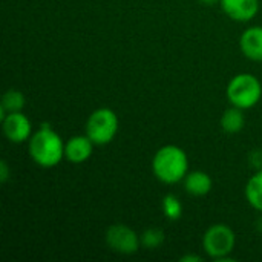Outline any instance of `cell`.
I'll list each match as a JSON object with an SVG mask.
<instances>
[{"mask_svg": "<svg viewBox=\"0 0 262 262\" xmlns=\"http://www.w3.org/2000/svg\"><path fill=\"white\" fill-rule=\"evenodd\" d=\"M28 152L37 166L52 169L64 158V141L51 126L43 124L31 135L28 141Z\"/></svg>", "mask_w": 262, "mask_h": 262, "instance_id": "1", "label": "cell"}, {"mask_svg": "<svg viewBox=\"0 0 262 262\" xmlns=\"http://www.w3.org/2000/svg\"><path fill=\"white\" fill-rule=\"evenodd\" d=\"M152 172L163 184L181 183L189 173V157L186 150L175 144L160 147L152 158Z\"/></svg>", "mask_w": 262, "mask_h": 262, "instance_id": "2", "label": "cell"}, {"mask_svg": "<svg viewBox=\"0 0 262 262\" xmlns=\"http://www.w3.org/2000/svg\"><path fill=\"white\" fill-rule=\"evenodd\" d=\"M227 100L232 106L241 107L244 111L255 107L262 97L261 81L249 72H243L230 78L226 89Z\"/></svg>", "mask_w": 262, "mask_h": 262, "instance_id": "3", "label": "cell"}, {"mask_svg": "<svg viewBox=\"0 0 262 262\" xmlns=\"http://www.w3.org/2000/svg\"><path fill=\"white\" fill-rule=\"evenodd\" d=\"M118 117L109 107L95 109L86 120L84 134L94 141L95 146H106L114 141L118 132Z\"/></svg>", "mask_w": 262, "mask_h": 262, "instance_id": "4", "label": "cell"}, {"mask_svg": "<svg viewBox=\"0 0 262 262\" xmlns=\"http://www.w3.org/2000/svg\"><path fill=\"white\" fill-rule=\"evenodd\" d=\"M236 246V235L227 224H213L203 235V250L213 261L229 258Z\"/></svg>", "mask_w": 262, "mask_h": 262, "instance_id": "5", "label": "cell"}, {"mask_svg": "<svg viewBox=\"0 0 262 262\" xmlns=\"http://www.w3.org/2000/svg\"><path fill=\"white\" fill-rule=\"evenodd\" d=\"M106 246L118 255H134L141 247L140 235L126 224H114L107 227L104 235Z\"/></svg>", "mask_w": 262, "mask_h": 262, "instance_id": "6", "label": "cell"}, {"mask_svg": "<svg viewBox=\"0 0 262 262\" xmlns=\"http://www.w3.org/2000/svg\"><path fill=\"white\" fill-rule=\"evenodd\" d=\"M2 130L9 143L21 144L29 141L32 135V124L23 112H11L2 118Z\"/></svg>", "mask_w": 262, "mask_h": 262, "instance_id": "7", "label": "cell"}, {"mask_svg": "<svg viewBox=\"0 0 262 262\" xmlns=\"http://www.w3.org/2000/svg\"><path fill=\"white\" fill-rule=\"evenodd\" d=\"M94 146V141L86 134L74 135L64 143V160L72 164H81L91 158Z\"/></svg>", "mask_w": 262, "mask_h": 262, "instance_id": "8", "label": "cell"}, {"mask_svg": "<svg viewBox=\"0 0 262 262\" xmlns=\"http://www.w3.org/2000/svg\"><path fill=\"white\" fill-rule=\"evenodd\" d=\"M223 11L235 21H250L259 11V0H221Z\"/></svg>", "mask_w": 262, "mask_h": 262, "instance_id": "9", "label": "cell"}, {"mask_svg": "<svg viewBox=\"0 0 262 262\" xmlns=\"http://www.w3.org/2000/svg\"><path fill=\"white\" fill-rule=\"evenodd\" d=\"M239 48L244 57L262 61V26H250L239 37Z\"/></svg>", "mask_w": 262, "mask_h": 262, "instance_id": "10", "label": "cell"}, {"mask_svg": "<svg viewBox=\"0 0 262 262\" xmlns=\"http://www.w3.org/2000/svg\"><path fill=\"white\" fill-rule=\"evenodd\" d=\"M183 183H184L186 192L192 196H206L207 193H210L213 187L212 177L204 170L189 172L186 178L183 180Z\"/></svg>", "mask_w": 262, "mask_h": 262, "instance_id": "11", "label": "cell"}, {"mask_svg": "<svg viewBox=\"0 0 262 262\" xmlns=\"http://www.w3.org/2000/svg\"><path fill=\"white\" fill-rule=\"evenodd\" d=\"M220 124H221V129L226 134H232V135L233 134H239L244 129V124H246L244 109L236 107V106H230L221 115Z\"/></svg>", "mask_w": 262, "mask_h": 262, "instance_id": "12", "label": "cell"}, {"mask_svg": "<svg viewBox=\"0 0 262 262\" xmlns=\"http://www.w3.org/2000/svg\"><path fill=\"white\" fill-rule=\"evenodd\" d=\"M244 195L247 203L258 212H262V169H258L253 177L249 178Z\"/></svg>", "mask_w": 262, "mask_h": 262, "instance_id": "13", "label": "cell"}, {"mask_svg": "<svg viewBox=\"0 0 262 262\" xmlns=\"http://www.w3.org/2000/svg\"><path fill=\"white\" fill-rule=\"evenodd\" d=\"M26 104V98L21 91L18 89H8L0 103V118H3L6 114L11 112H21Z\"/></svg>", "mask_w": 262, "mask_h": 262, "instance_id": "14", "label": "cell"}, {"mask_svg": "<svg viewBox=\"0 0 262 262\" xmlns=\"http://www.w3.org/2000/svg\"><path fill=\"white\" fill-rule=\"evenodd\" d=\"M161 209L169 221H178L183 216V204L178 196L169 193L161 201Z\"/></svg>", "mask_w": 262, "mask_h": 262, "instance_id": "15", "label": "cell"}, {"mask_svg": "<svg viewBox=\"0 0 262 262\" xmlns=\"http://www.w3.org/2000/svg\"><path fill=\"white\" fill-rule=\"evenodd\" d=\"M140 239H141V247H144L147 250H154V249H158V247L163 246V243H164V232L161 229L150 227V229H146L140 235Z\"/></svg>", "mask_w": 262, "mask_h": 262, "instance_id": "16", "label": "cell"}, {"mask_svg": "<svg viewBox=\"0 0 262 262\" xmlns=\"http://www.w3.org/2000/svg\"><path fill=\"white\" fill-rule=\"evenodd\" d=\"M8 180H9V164L6 160H2L0 161V183L5 184L8 183Z\"/></svg>", "mask_w": 262, "mask_h": 262, "instance_id": "17", "label": "cell"}, {"mask_svg": "<svg viewBox=\"0 0 262 262\" xmlns=\"http://www.w3.org/2000/svg\"><path fill=\"white\" fill-rule=\"evenodd\" d=\"M180 261L181 262H200V261H203V258H201V256H198V255H184V256H181V258H180Z\"/></svg>", "mask_w": 262, "mask_h": 262, "instance_id": "18", "label": "cell"}, {"mask_svg": "<svg viewBox=\"0 0 262 262\" xmlns=\"http://www.w3.org/2000/svg\"><path fill=\"white\" fill-rule=\"evenodd\" d=\"M201 3H204V5H207V6H213V5H216V3H220L221 0H200Z\"/></svg>", "mask_w": 262, "mask_h": 262, "instance_id": "19", "label": "cell"}, {"mask_svg": "<svg viewBox=\"0 0 262 262\" xmlns=\"http://www.w3.org/2000/svg\"><path fill=\"white\" fill-rule=\"evenodd\" d=\"M256 229H258L259 232H262V218L258 221V223H256Z\"/></svg>", "mask_w": 262, "mask_h": 262, "instance_id": "20", "label": "cell"}]
</instances>
